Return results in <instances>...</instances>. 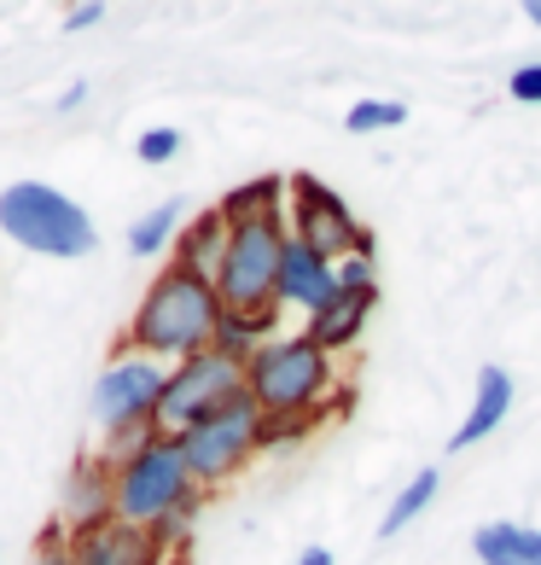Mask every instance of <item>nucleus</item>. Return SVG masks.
I'll return each mask as SVG.
<instances>
[{
	"label": "nucleus",
	"mask_w": 541,
	"mask_h": 565,
	"mask_svg": "<svg viewBox=\"0 0 541 565\" xmlns=\"http://www.w3.org/2000/svg\"><path fill=\"white\" fill-rule=\"evenodd\" d=\"M309 426L315 420H262V449H280V444H297V437H309Z\"/></svg>",
	"instance_id": "nucleus-26"
},
{
	"label": "nucleus",
	"mask_w": 541,
	"mask_h": 565,
	"mask_svg": "<svg viewBox=\"0 0 541 565\" xmlns=\"http://www.w3.org/2000/svg\"><path fill=\"white\" fill-rule=\"evenodd\" d=\"M285 186L291 181H280V175H257V181H239L234 193L221 199V216L227 222H262V216H285Z\"/></svg>",
	"instance_id": "nucleus-18"
},
{
	"label": "nucleus",
	"mask_w": 541,
	"mask_h": 565,
	"mask_svg": "<svg viewBox=\"0 0 541 565\" xmlns=\"http://www.w3.org/2000/svg\"><path fill=\"white\" fill-rule=\"evenodd\" d=\"M291 565H332V554H326V548H303V554L291 559Z\"/></svg>",
	"instance_id": "nucleus-30"
},
{
	"label": "nucleus",
	"mask_w": 541,
	"mask_h": 565,
	"mask_svg": "<svg viewBox=\"0 0 541 565\" xmlns=\"http://www.w3.org/2000/svg\"><path fill=\"white\" fill-rule=\"evenodd\" d=\"M472 554H477V565H541V531L495 519V525L472 531Z\"/></svg>",
	"instance_id": "nucleus-16"
},
{
	"label": "nucleus",
	"mask_w": 541,
	"mask_h": 565,
	"mask_svg": "<svg viewBox=\"0 0 541 565\" xmlns=\"http://www.w3.org/2000/svg\"><path fill=\"white\" fill-rule=\"evenodd\" d=\"M285 245H291V227L285 216H262V222H239L234 239H227V263L216 275V291L227 309L239 316H268L280 291V263H285Z\"/></svg>",
	"instance_id": "nucleus-6"
},
{
	"label": "nucleus",
	"mask_w": 541,
	"mask_h": 565,
	"mask_svg": "<svg viewBox=\"0 0 541 565\" xmlns=\"http://www.w3.org/2000/svg\"><path fill=\"white\" fill-rule=\"evenodd\" d=\"M227 316L221 291L198 275H181V268H158V280L145 286L140 309L129 316L117 350H140L152 362H186V355H204L216 344V327Z\"/></svg>",
	"instance_id": "nucleus-1"
},
{
	"label": "nucleus",
	"mask_w": 541,
	"mask_h": 565,
	"mask_svg": "<svg viewBox=\"0 0 541 565\" xmlns=\"http://www.w3.org/2000/svg\"><path fill=\"white\" fill-rule=\"evenodd\" d=\"M239 391H245V362H234V355H221V350L186 355V362L170 367V385H163V403H158L152 426L163 437H181L198 420H210L227 396H239Z\"/></svg>",
	"instance_id": "nucleus-8"
},
{
	"label": "nucleus",
	"mask_w": 541,
	"mask_h": 565,
	"mask_svg": "<svg viewBox=\"0 0 541 565\" xmlns=\"http://www.w3.org/2000/svg\"><path fill=\"white\" fill-rule=\"evenodd\" d=\"M257 437H262V408L251 403V391H239V396H227L210 420L181 431L175 444H181V460H186V472H193V484L216 490V484H234V478L262 455Z\"/></svg>",
	"instance_id": "nucleus-5"
},
{
	"label": "nucleus",
	"mask_w": 541,
	"mask_h": 565,
	"mask_svg": "<svg viewBox=\"0 0 541 565\" xmlns=\"http://www.w3.org/2000/svg\"><path fill=\"white\" fill-rule=\"evenodd\" d=\"M332 298H338V263H326V257H315L309 245L291 239V245H285V263H280V291H274V303L309 321V316H321Z\"/></svg>",
	"instance_id": "nucleus-12"
},
{
	"label": "nucleus",
	"mask_w": 541,
	"mask_h": 565,
	"mask_svg": "<svg viewBox=\"0 0 541 565\" xmlns=\"http://www.w3.org/2000/svg\"><path fill=\"white\" fill-rule=\"evenodd\" d=\"M175 152H181V129H145V135L134 140V158L152 163V170H158V163H170Z\"/></svg>",
	"instance_id": "nucleus-23"
},
{
	"label": "nucleus",
	"mask_w": 541,
	"mask_h": 565,
	"mask_svg": "<svg viewBox=\"0 0 541 565\" xmlns=\"http://www.w3.org/2000/svg\"><path fill=\"white\" fill-rule=\"evenodd\" d=\"M198 484L181 460V444L175 437H145V444L117 460V519L122 525H140V531H158L181 501H193Z\"/></svg>",
	"instance_id": "nucleus-4"
},
{
	"label": "nucleus",
	"mask_w": 541,
	"mask_h": 565,
	"mask_svg": "<svg viewBox=\"0 0 541 565\" xmlns=\"http://www.w3.org/2000/svg\"><path fill=\"white\" fill-rule=\"evenodd\" d=\"M181 227H186V204L170 199V204L145 211V216L129 227V250H134V257H170L175 239H181Z\"/></svg>",
	"instance_id": "nucleus-19"
},
{
	"label": "nucleus",
	"mask_w": 541,
	"mask_h": 565,
	"mask_svg": "<svg viewBox=\"0 0 541 565\" xmlns=\"http://www.w3.org/2000/svg\"><path fill=\"white\" fill-rule=\"evenodd\" d=\"M227 239H234V222L221 216V204H216V211H204V216H186L181 239H175V250H170V268H181V275H198V280L216 286L221 263H227Z\"/></svg>",
	"instance_id": "nucleus-13"
},
{
	"label": "nucleus",
	"mask_w": 541,
	"mask_h": 565,
	"mask_svg": "<svg viewBox=\"0 0 541 565\" xmlns=\"http://www.w3.org/2000/svg\"><path fill=\"white\" fill-rule=\"evenodd\" d=\"M436 490H443V472H436V467H420V472H413L408 484H402V495H390V508H385V519H379V536H385V542L402 536L413 519H420L431 501H436Z\"/></svg>",
	"instance_id": "nucleus-20"
},
{
	"label": "nucleus",
	"mask_w": 541,
	"mask_h": 565,
	"mask_svg": "<svg viewBox=\"0 0 541 565\" xmlns=\"http://www.w3.org/2000/svg\"><path fill=\"white\" fill-rule=\"evenodd\" d=\"M397 122H408L402 99H356L349 117H344V129L349 135H385V129H397Z\"/></svg>",
	"instance_id": "nucleus-21"
},
{
	"label": "nucleus",
	"mask_w": 541,
	"mask_h": 565,
	"mask_svg": "<svg viewBox=\"0 0 541 565\" xmlns=\"http://www.w3.org/2000/svg\"><path fill=\"white\" fill-rule=\"evenodd\" d=\"M338 291H356V298H367V291H372V245L367 250H349V257L338 263Z\"/></svg>",
	"instance_id": "nucleus-24"
},
{
	"label": "nucleus",
	"mask_w": 541,
	"mask_h": 565,
	"mask_svg": "<svg viewBox=\"0 0 541 565\" xmlns=\"http://www.w3.org/2000/svg\"><path fill=\"white\" fill-rule=\"evenodd\" d=\"M524 18H530V24L541 30V0H530V7H524Z\"/></svg>",
	"instance_id": "nucleus-31"
},
{
	"label": "nucleus",
	"mask_w": 541,
	"mask_h": 565,
	"mask_svg": "<svg viewBox=\"0 0 541 565\" xmlns=\"http://www.w3.org/2000/svg\"><path fill=\"white\" fill-rule=\"evenodd\" d=\"M245 391L262 420H315V408L338 391V367L309 332H291L245 362Z\"/></svg>",
	"instance_id": "nucleus-2"
},
{
	"label": "nucleus",
	"mask_w": 541,
	"mask_h": 565,
	"mask_svg": "<svg viewBox=\"0 0 541 565\" xmlns=\"http://www.w3.org/2000/svg\"><path fill=\"white\" fill-rule=\"evenodd\" d=\"M106 519H117V467L106 455H82L65 478V495H58V531L82 536Z\"/></svg>",
	"instance_id": "nucleus-10"
},
{
	"label": "nucleus",
	"mask_w": 541,
	"mask_h": 565,
	"mask_svg": "<svg viewBox=\"0 0 541 565\" xmlns=\"http://www.w3.org/2000/svg\"><path fill=\"white\" fill-rule=\"evenodd\" d=\"M274 327H280V309H268V316H239V309H227L221 327H216V344L221 355H234V362H251L257 350L274 344Z\"/></svg>",
	"instance_id": "nucleus-17"
},
{
	"label": "nucleus",
	"mask_w": 541,
	"mask_h": 565,
	"mask_svg": "<svg viewBox=\"0 0 541 565\" xmlns=\"http://www.w3.org/2000/svg\"><path fill=\"white\" fill-rule=\"evenodd\" d=\"M82 99H88V82H71V88H65V94L53 99V106H58V111H76Z\"/></svg>",
	"instance_id": "nucleus-29"
},
{
	"label": "nucleus",
	"mask_w": 541,
	"mask_h": 565,
	"mask_svg": "<svg viewBox=\"0 0 541 565\" xmlns=\"http://www.w3.org/2000/svg\"><path fill=\"white\" fill-rule=\"evenodd\" d=\"M198 513H204V490H198L193 501H181V508H175L170 519H163V525H158L152 536L163 542V548H186V542H193V525H198Z\"/></svg>",
	"instance_id": "nucleus-22"
},
{
	"label": "nucleus",
	"mask_w": 541,
	"mask_h": 565,
	"mask_svg": "<svg viewBox=\"0 0 541 565\" xmlns=\"http://www.w3.org/2000/svg\"><path fill=\"white\" fill-rule=\"evenodd\" d=\"M512 414V373L507 367H477V391H472V408H466V420L461 431L448 437V449H472V444H484V437H495V426H501Z\"/></svg>",
	"instance_id": "nucleus-14"
},
{
	"label": "nucleus",
	"mask_w": 541,
	"mask_h": 565,
	"mask_svg": "<svg viewBox=\"0 0 541 565\" xmlns=\"http://www.w3.org/2000/svg\"><path fill=\"white\" fill-rule=\"evenodd\" d=\"M35 565H71V554H65V531H47V542H41V548H35Z\"/></svg>",
	"instance_id": "nucleus-27"
},
{
	"label": "nucleus",
	"mask_w": 541,
	"mask_h": 565,
	"mask_svg": "<svg viewBox=\"0 0 541 565\" xmlns=\"http://www.w3.org/2000/svg\"><path fill=\"white\" fill-rule=\"evenodd\" d=\"M65 554L71 565H163L170 548L140 531V525H122V519H106V525L82 531V536H65Z\"/></svg>",
	"instance_id": "nucleus-11"
},
{
	"label": "nucleus",
	"mask_w": 541,
	"mask_h": 565,
	"mask_svg": "<svg viewBox=\"0 0 541 565\" xmlns=\"http://www.w3.org/2000/svg\"><path fill=\"white\" fill-rule=\"evenodd\" d=\"M0 234L35 250V257H58V263L94 257V245H99L94 216L47 181H12L0 193Z\"/></svg>",
	"instance_id": "nucleus-3"
},
{
	"label": "nucleus",
	"mask_w": 541,
	"mask_h": 565,
	"mask_svg": "<svg viewBox=\"0 0 541 565\" xmlns=\"http://www.w3.org/2000/svg\"><path fill=\"white\" fill-rule=\"evenodd\" d=\"M285 227H291V239L309 245L326 263H344L349 250H367V227L349 216V204L315 175H291V186H285Z\"/></svg>",
	"instance_id": "nucleus-9"
},
{
	"label": "nucleus",
	"mask_w": 541,
	"mask_h": 565,
	"mask_svg": "<svg viewBox=\"0 0 541 565\" xmlns=\"http://www.w3.org/2000/svg\"><path fill=\"white\" fill-rule=\"evenodd\" d=\"M99 18H106V7H99V0H82V7L65 12V30H88V24H99Z\"/></svg>",
	"instance_id": "nucleus-28"
},
{
	"label": "nucleus",
	"mask_w": 541,
	"mask_h": 565,
	"mask_svg": "<svg viewBox=\"0 0 541 565\" xmlns=\"http://www.w3.org/2000/svg\"><path fill=\"white\" fill-rule=\"evenodd\" d=\"M507 94L518 99V106H541V58H530V65H518L507 76Z\"/></svg>",
	"instance_id": "nucleus-25"
},
{
	"label": "nucleus",
	"mask_w": 541,
	"mask_h": 565,
	"mask_svg": "<svg viewBox=\"0 0 541 565\" xmlns=\"http://www.w3.org/2000/svg\"><path fill=\"white\" fill-rule=\"evenodd\" d=\"M372 303H379V291H367V298H356V291H338L321 316H309V339H315L326 355H344V350H356V339L367 332V316H372Z\"/></svg>",
	"instance_id": "nucleus-15"
},
{
	"label": "nucleus",
	"mask_w": 541,
	"mask_h": 565,
	"mask_svg": "<svg viewBox=\"0 0 541 565\" xmlns=\"http://www.w3.org/2000/svg\"><path fill=\"white\" fill-rule=\"evenodd\" d=\"M170 385V362H152L140 350H117L106 373L94 380V420L106 437H129V431H158V403Z\"/></svg>",
	"instance_id": "nucleus-7"
}]
</instances>
